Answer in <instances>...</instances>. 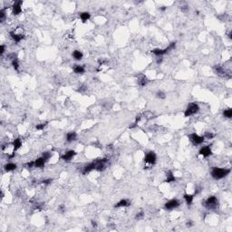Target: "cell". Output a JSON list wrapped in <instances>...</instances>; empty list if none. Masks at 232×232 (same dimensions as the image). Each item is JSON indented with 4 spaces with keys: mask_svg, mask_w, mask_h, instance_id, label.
Returning <instances> with one entry per match:
<instances>
[{
    "mask_svg": "<svg viewBox=\"0 0 232 232\" xmlns=\"http://www.w3.org/2000/svg\"><path fill=\"white\" fill-rule=\"evenodd\" d=\"M175 46H176V42H172L170 44V45L168 46L167 48H165V49H159V48L153 49V50H152V53L157 56H162V55H164V54H167V53H169L171 50H173L175 48Z\"/></svg>",
    "mask_w": 232,
    "mask_h": 232,
    "instance_id": "obj_2",
    "label": "cell"
},
{
    "mask_svg": "<svg viewBox=\"0 0 232 232\" xmlns=\"http://www.w3.org/2000/svg\"><path fill=\"white\" fill-rule=\"evenodd\" d=\"M9 34H10V36L12 37V39H13V40L15 41V43H19L20 41H21L22 39L24 38V35H17V34H15V30L11 31Z\"/></svg>",
    "mask_w": 232,
    "mask_h": 232,
    "instance_id": "obj_12",
    "label": "cell"
},
{
    "mask_svg": "<svg viewBox=\"0 0 232 232\" xmlns=\"http://www.w3.org/2000/svg\"><path fill=\"white\" fill-rule=\"evenodd\" d=\"M180 201L176 199H173V200H169L168 202H166L164 205V208L168 210H171V209H174L176 208H178L180 206Z\"/></svg>",
    "mask_w": 232,
    "mask_h": 232,
    "instance_id": "obj_5",
    "label": "cell"
},
{
    "mask_svg": "<svg viewBox=\"0 0 232 232\" xmlns=\"http://www.w3.org/2000/svg\"><path fill=\"white\" fill-rule=\"evenodd\" d=\"M199 110H200V107H199V105L196 103H190L187 106V109L185 110V113H184L185 117H189V116H191V115L195 114V113H197L199 112Z\"/></svg>",
    "mask_w": 232,
    "mask_h": 232,
    "instance_id": "obj_3",
    "label": "cell"
},
{
    "mask_svg": "<svg viewBox=\"0 0 232 232\" xmlns=\"http://www.w3.org/2000/svg\"><path fill=\"white\" fill-rule=\"evenodd\" d=\"M166 9V7H165V6H162V7H161V10H165Z\"/></svg>",
    "mask_w": 232,
    "mask_h": 232,
    "instance_id": "obj_43",
    "label": "cell"
},
{
    "mask_svg": "<svg viewBox=\"0 0 232 232\" xmlns=\"http://www.w3.org/2000/svg\"><path fill=\"white\" fill-rule=\"evenodd\" d=\"M46 124H47V123H39V124H37L36 126H35V128H36V130H44V128L46 126Z\"/></svg>",
    "mask_w": 232,
    "mask_h": 232,
    "instance_id": "obj_28",
    "label": "cell"
},
{
    "mask_svg": "<svg viewBox=\"0 0 232 232\" xmlns=\"http://www.w3.org/2000/svg\"><path fill=\"white\" fill-rule=\"evenodd\" d=\"M166 176H167V179L165 180V182H172V181H175V180H176V178H175L174 175L172 174V172H171V171H168Z\"/></svg>",
    "mask_w": 232,
    "mask_h": 232,
    "instance_id": "obj_22",
    "label": "cell"
},
{
    "mask_svg": "<svg viewBox=\"0 0 232 232\" xmlns=\"http://www.w3.org/2000/svg\"><path fill=\"white\" fill-rule=\"evenodd\" d=\"M190 139L191 140V142H193L195 145H198V144H201L204 142V137L200 136L198 135L197 133H191V134L189 135Z\"/></svg>",
    "mask_w": 232,
    "mask_h": 232,
    "instance_id": "obj_6",
    "label": "cell"
},
{
    "mask_svg": "<svg viewBox=\"0 0 232 232\" xmlns=\"http://www.w3.org/2000/svg\"><path fill=\"white\" fill-rule=\"evenodd\" d=\"M204 205H205V207L207 209H215L218 206L217 198L214 197V196H211V197L208 198L207 200H205V202H204Z\"/></svg>",
    "mask_w": 232,
    "mask_h": 232,
    "instance_id": "obj_4",
    "label": "cell"
},
{
    "mask_svg": "<svg viewBox=\"0 0 232 232\" xmlns=\"http://www.w3.org/2000/svg\"><path fill=\"white\" fill-rule=\"evenodd\" d=\"M73 56L75 60H81L82 58V56H83V54H82V53L81 52V51L75 50V51H73Z\"/></svg>",
    "mask_w": 232,
    "mask_h": 232,
    "instance_id": "obj_24",
    "label": "cell"
},
{
    "mask_svg": "<svg viewBox=\"0 0 232 232\" xmlns=\"http://www.w3.org/2000/svg\"><path fill=\"white\" fill-rule=\"evenodd\" d=\"M5 19H6V13H5L4 9H1L0 10V21L3 22Z\"/></svg>",
    "mask_w": 232,
    "mask_h": 232,
    "instance_id": "obj_29",
    "label": "cell"
},
{
    "mask_svg": "<svg viewBox=\"0 0 232 232\" xmlns=\"http://www.w3.org/2000/svg\"><path fill=\"white\" fill-rule=\"evenodd\" d=\"M25 166H26L28 169H31V168L35 167V161H30V162H27L26 164H25Z\"/></svg>",
    "mask_w": 232,
    "mask_h": 232,
    "instance_id": "obj_34",
    "label": "cell"
},
{
    "mask_svg": "<svg viewBox=\"0 0 232 232\" xmlns=\"http://www.w3.org/2000/svg\"><path fill=\"white\" fill-rule=\"evenodd\" d=\"M12 65H13L14 69H15V71H17L18 68H19V63H18V60L17 59L13 60V61H12Z\"/></svg>",
    "mask_w": 232,
    "mask_h": 232,
    "instance_id": "obj_26",
    "label": "cell"
},
{
    "mask_svg": "<svg viewBox=\"0 0 232 232\" xmlns=\"http://www.w3.org/2000/svg\"><path fill=\"white\" fill-rule=\"evenodd\" d=\"M51 182H52V180L51 179H48V180H44L42 181L43 184H50Z\"/></svg>",
    "mask_w": 232,
    "mask_h": 232,
    "instance_id": "obj_35",
    "label": "cell"
},
{
    "mask_svg": "<svg viewBox=\"0 0 232 232\" xmlns=\"http://www.w3.org/2000/svg\"><path fill=\"white\" fill-rule=\"evenodd\" d=\"M199 153H200V155L203 156V157L208 158V157H209L211 154H212V152H211V149H210L209 146H204V147H202L201 149L200 150Z\"/></svg>",
    "mask_w": 232,
    "mask_h": 232,
    "instance_id": "obj_8",
    "label": "cell"
},
{
    "mask_svg": "<svg viewBox=\"0 0 232 232\" xmlns=\"http://www.w3.org/2000/svg\"><path fill=\"white\" fill-rule=\"evenodd\" d=\"M91 15L88 12H82V13L80 14V18L82 19V22H86L88 19H90Z\"/></svg>",
    "mask_w": 232,
    "mask_h": 232,
    "instance_id": "obj_18",
    "label": "cell"
},
{
    "mask_svg": "<svg viewBox=\"0 0 232 232\" xmlns=\"http://www.w3.org/2000/svg\"><path fill=\"white\" fill-rule=\"evenodd\" d=\"M223 116L226 118H231L232 117V110L231 109L225 110V111L223 112Z\"/></svg>",
    "mask_w": 232,
    "mask_h": 232,
    "instance_id": "obj_25",
    "label": "cell"
},
{
    "mask_svg": "<svg viewBox=\"0 0 232 232\" xmlns=\"http://www.w3.org/2000/svg\"><path fill=\"white\" fill-rule=\"evenodd\" d=\"M143 217H144V212L142 210V211H140V212H139L138 214L136 215V219H142Z\"/></svg>",
    "mask_w": 232,
    "mask_h": 232,
    "instance_id": "obj_33",
    "label": "cell"
},
{
    "mask_svg": "<svg viewBox=\"0 0 232 232\" xmlns=\"http://www.w3.org/2000/svg\"><path fill=\"white\" fill-rule=\"evenodd\" d=\"M214 70H215V72L218 73V75H226V72H225V70L223 69L222 67H221L220 65H215Z\"/></svg>",
    "mask_w": 232,
    "mask_h": 232,
    "instance_id": "obj_23",
    "label": "cell"
},
{
    "mask_svg": "<svg viewBox=\"0 0 232 232\" xmlns=\"http://www.w3.org/2000/svg\"><path fill=\"white\" fill-rule=\"evenodd\" d=\"M231 35H232V32H231V31H230L229 34H228V37H229L230 39H231Z\"/></svg>",
    "mask_w": 232,
    "mask_h": 232,
    "instance_id": "obj_42",
    "label": "cell"
},
{
    "mask_svg": "<svg viewBox=\"0 0 232 232\" xmlns=\"http://www.w3.org/2000/svg\"><path fill=\"white\" fill-rule=\"evenodd\" d=\"M59 209L60 210L62 211V212H63V210H64V206L63 205H60V207H59Z\"/></svg>",
    "mask_w": 232,
    "mask_h": 232,
    "instance_id": "obj_39",
    "label": "cell"
},
{
    "mask_svg": "<svg viewBox=\"0 0 232 232\" xmlns=\"http://www.w3.org/2000/svg\"><path fill=\"white\" fill-rule=\"evenodd\" d=\"M85 89H86V88H85V86H82L80 89H79L78 91H79V92H83V91L85 90Z\"/></svg>",
    "mask_w": 232,
    "mask_h": 232,
    "instance_id": "obj_38",
    "label": "cell"
},
{
    "mask_svg": "<svg viewBox=\"0 0 232 232\" xmlns=\"http://www.w3.org/2000/svg\"><path fill=\"white\" fill-rule=\"evenodd\" d=\"M94 170H95V161L85 165V167H83V169H82V173L85 175V174H87V173L91 172L92 171H94Z\"/></svg>",
    "mask_w": 232,
    "mask_h": 232,
    "instance_id": "obj_10",
    "label": "cell"
},
{
    "mask_svg": "<svg viewBox=\"0 0 232 232\" xmlns=\"http://www.w3.org/2000/svg\"><path fill=\"white\" fill-rule=\"evenodd\" d=\"M73 71H75V73H78V75H82L85 72V67L82 65H76L75 68H73Z\"/></svg>",
    "mask_w": 232,
    "mask_h": 232,
    "instance_id": "obj_20",
    "label": "cell"
},
{
    "mask_svg": "<svg viewBox=\"0 0 232 232\" xmlns=\"http://www.w3.org/2000/svg\"><path fill=\"white\" fill-rule=\"evenodd\" d=\"M157 97L159 98V99H165V98H166V94H165L163 92H158Z\"/></svg>",
    "mask_w": 232,
    "mask_h": 232,
    "instance_id": "obj_31",
    "label": "cell"
},
{
    "mask_svg": "<svg viewBox=\"0 0 232 232\" xmlns=\"http://www.w3.org/2000/svg\"><path fill=\"white\" fill-rule=\"evenodd\" d=\"M15 169H16V164H15V163H7V164L5 165L6 171H15Z\"/></svg>",
    "mask_w": 232,
    "mask_h": 232,
    "instance_id": "obj_21",
    "label": "cell"
},
{
    "mask_svg": "<svg viewBox=\"0 0 232 232\" xmlns=\"http://www.w3.org/2000/svg\"><path fill=\"white\" fill-rule=\"evenodd\" d=\"M156 160H157L156 154L154 153L153 152H148V153L146 154L145 158H144V161H145L146 163H149V164H152V165L155 164Z\"/></svg>",
    "mask_w": 232,
    "mask_h": 232,
    "instance_id": "obj_7",
    "label": "cell"
},
{
    "mask_svg": "<svg viewBox=\"0 0 232 232\" xmlns=\"http://www.w3.org/2000/svg\"><path fill=\"white\" fill-rule=\"evenodd\" d=\"M7 58L8 59H12V61L15 59H17V55H16V54H15V53H12V54H9L7 55Z\"/></svg>",
    "mask_w": 232,
    "mask_h": 232,
    "instance_id": "obj_32",
    "label": "cell"
},
{
    "mask_svg": "<svg viewBox=\"0 0 232 232\" xmlns=\"http://www.w3.org/2000/svg\"><path fill=\"white\" fill-rule=\"evenodd\" d=\"M161 61H162V58L160 57L159 59L157 60V63H161Z\"/></svg>",
    "mask_w": 232,
    "mask_h": 232,
    "instance_id": "obj_41",
    "label": "cell"
},
{
    "mask_svg": "<svg viewBox=\"0 0 232 232\" xmlns=\"http://www.w3.org/2000/svg\"><path fill=\"white\" fill-rule=\"evenodd\" d=\"M183 198H184V200H186L187 204L188 205H190V204L192 203V201H193V198L194 196L191 195V194H188V193H185L184 196H183Z\"/></svg>",
    "mask_w": 232,
    "mask_h": 232,
    "instance_id": "obj_17",
    "label": "cell"
},
{
    "mask_svg": "<svg viewBox=\"0 0 232 232\" xmlns=\"http://www.w3.org/2000/svg\"><path fill=\"white\" fill-rule=\"evenodd\" d=\"M76 139V133L75 132H70L66 134V141L68 142H72Z\"/></svg>",
    "mask_w": 232,
    "mask_h": 232,
    "instance_id": "obj_15",
    "label": "cell"
},
{
    "mask_svg": "<svg viewBox=\"0 0 232 232\" xmlns=\"http://www.w3.org/2000/svg\"><path fill=\"white\" fill-rule=\"evenodd\" d=\"M75 155V151L70 150V151H68V152H65V153L61 157V159L63 160V161H71V160L73 159Z\"/></svg>",
    "mask_w": 232,
    "mask_h": 232,
    "instance_id": "obj_11",
    "label": "cell"
},
{
    "mask_svg": "<svg viewBox=\"0 0 232 232\" xmlns=\"http://www.w3.org/2000/svg\"><path fill=\"white\" fill-rule=\"evenodd\" d=\"M204 138H206V139H213V138H214V134H213L212 132H207L205 134H204Z\"/></svg>",
    "mask_w": 232,
    "mask_h": 232,
    "instance_id": "obj_30",
    "label": "cell"
},
{
    "mask_svg": "<svg viewBox=\"0 0 232 232\" xmlns=\"http://www.w3.org/2000/svg\"><path fill=\"white\" fill-rule=\"evenodd\" d=\"M186 225H187V227H192L193 226V223H192L191 221H188V222L186 223Z\"/></svg>",
    "mask_w": 232,
    "mask_h": 232,
    "instance_id": "obj_37",
    "label": "cell"
},
{
    "mask_svg": "<svg viewBox=\"0 0 232 232\" xmlns=\"http://www.w3.org/2000/svg\"><path fill=\"white\" fill-rule=\"evenodd\" d=\"M4 52H5V45H3L2 44V45L0 46V54H4Z\"/></svg>",
    "mask_w": 232,
    "mask_h": 232,
    "instance_id": "obj_36",
    "label": "cell"
},
{
    "mask_svg": "<svg viewBox=\"0 0 232 232\" xmlns=\"http://www.w3.org/2000/svg\"><path fill=\"white\" fill-rule=\"evenodd\" d=\"M230 173L229 169H221V168L215 167L211 171V176L215 179V180H220L226 177L228 174Z\"/></svg>",
    "mask_w": 232,
    "mask_h": 232,
    "instance_id": "obj_1",
    "label": "cell"
},
{
    "mask_svg": "<svg viewBox=\"0 0 232 232\" xmlns=\"http://www.w3.org/2000/svg\"><path fill=\"white\" fill-rule=\"evenodd\" d=\"M148 79L147 77L145 76V75H140V78H139V85H141V86H145L148 83Z\"/></svg>",
    "mask_w": 232,
    "mask_h": 232,
    "instance_id": "obj_16",
    "label": "cell"
},
{
    "mask_svg": "<svg viewBox=\"0 0 232 232\" xmlns=\"http://www.w3.org/2000/svg\"><path fill=\"white\" fill-rule=\"evenodd\" d=\"M45 160L44 159L43 157L38 158L35 161V168H43L45 164Z\"/></svg>",
    "mask_w": 232,
    "mask_h": 232,
    "instance_id": "obj_13",
    "label": "cell"
},
{
    "mask_svg": "<svg viewBox=\"0 0 232 232\" xmlns=\"http://www.w3.org/2000/svg\"><path fill=\"white\" fill-rule=\"evenodd\" d=\"M13 146H14V152L15 151H17L20 147L22 146V142L20 139H15V141L13 142Z\"/></svg>",
    "mask_w": 232,
    "mask_h": 232,
    "instance_id": "obj_19",
    "label": "cell"
},
{
    "mask_svg": "<svg viewBox=\"0 0 232 232\" xmlns=\"http://www.w3.org/2000/svg\"><path fill=\"white\" fill-rule=\"evenodd\" d=\"M51 156H52V154H51V152H44V153H43V156L42 157L44 158V160H45L46 161H48V160L50 159L51 158Z\"/></svg>",
    "mask_w": 232,
    "mask_h": 232,
    "instance_id": "obj_27",
    "label": "cell"
},
{
    "mask_svg": "<svg viewBox=\"0 0 232 232\" xmlns=\"http://www.w3.org/2000/svg\"><path fill=\"white\" fill-rule=\"evenodd\" d=\"M22 4H23L22 1H16V2H15V4H14L13 6H12L14 15H19V14L21 13L22 12V8H21Z\"/></svg>",
    "mask_w": 232,
    "mask_h": 232,
    "instance_id": "obj_9",
    "label": "cell"
},
{
    "mask_svg": "<svg viewBox=\"0 0 232 232\" xmlns=\"http://www.w3.org/2000/svg\"><path fill=\"white\" fill-rule=\"evenodd\" d=\"M92 227H94V228H96V227H97V223H96L95 221H94V220L92 221Z\"/></svg>",
    "mask_w": 232,
    "mask_h": 232,
    "instance_id": "obj_40",
    "label": "cell"
},
{
    "mask_svg": "<svg viewBox=\"0 0 232 232\" xmlns=\"http://www.w3.org/2000/svg\"><path fill=\"white\" fill-rule=\"evenodd\" d=\"M131 205V202L127 200H120L118 203L115 204L114 207L115 208H120V207H128V206Z\"/></svg>",
    "mask_w": 232,
    "mask_h": 232,
    "instance_id": "obj_14",
    "label": "cell"
}]
</instances>
